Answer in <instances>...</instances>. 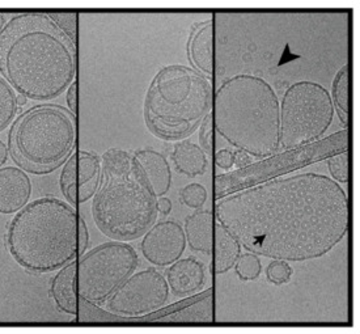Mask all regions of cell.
Segmentation results:
<instances>
[{
    "instance_id": "obj_1",
    "label": "cell",
    "mask_w": 360,
    "mask_h": 334,
    "mask_svg": "<svg viewBox=\"0 0 360 334\" xmlns=\"http://www.w3.org/2000/svg\"><path fill=\"white\" fill-rule=\"evenodd\" d=\"M215 217L257 256L303 262L320 258L349 231V198L320 173L275 179L215 202Z\"/></svg>"
},
{
    "instance_id": "obj_2",
    "label": "cell",
    "mask_w": 360,
    "mask_h": 334,
    "mask_svg": "<svg viewBox=\"0 0 360 334\" xmlns=\"http://www.w3.org/2000/svg\"><path fill=\"white\" fill-rule=\"evenodd\" d=\"M0 72L19 95L50 101L75 79V46L49 15L21 13L0 33Z\"/></svg>"
},
{
    "instance_id": "obj_3",
    "label": "cell",
    "mask_w": 360,
    "mask_h": 334,
    "mask_svg": "<svg viewBox=\"0 0 360 334\" xmlns=\"http://www.w3.org/2000/svg\"><path fill=\"white\" fill-rule=\"evenodd\" d=\"M214 126L228 143L264 159L281 147V103L265 79L240 74L214 97Z\"/></svg>"
},
{
    "instance_id": "obj_4",
    "label": "cell",
    "mask_w": 360,
    "mask_h": 334,
    "mask_svg": "<svg viewBox=\"0 0 360 334\" xmlns=\"http://www.w3.org/2000/svg\"><path fill=\"white\" fill-rule=\"evenodd\" d=\"M79 214L63 200L44 197L16 212L7 231V248L20 266L50 273L77 258Z\"/></svg>"
},
{
    "instance_id": "obj_5",
    "label": "cell",
    "mask_w": 360,
    "mask_h": 334,
    "mask_svg": "<svg viewBox=\"0 0 360 334\" xmlns=\"http://www.w3.org/2000/svg\"><path fill=\"white\" fill-rule=\"evenodd\" d=\"M101 164L103 181L92 202L97 229L115 241L139 239L158 219V198L124 150H108Z\"/></svg>"
},
{
    "instance_id": "obj_6",
    "label": "cell",
    "mask_w": 360,
    "mask_h": 334,
    "mask_svg": "<svg viewBox=\"0 0 360 334\" xmlns=\"http://www.w3.org/2000/svg\"><path fill=\"white\" fill-rule=\"evenodd\" d=\"M212 86L197 70L181 65L162 67L144 98V121L156 136L182 141L211 112Z\"/></svg>"
},
{
    "instance_id": "obj_7",
    "label": "cell",
    "mask_w": 360,
    "mask_h": 334,
    "mask_svg": "<svg viewBox=\"0 0 360 334\" xmlns=\"http://www.w3.org/2000/svg\"><path fill=\"white\" fill-rule=\"evenodd\" d=\"M75 117L63 108L41 105L20 115L10 134L15 160L33 173H49L71 156Z\"/></svg>"
},
{
    "instance_id": "obj_8",
    "label": "cell",
    "mask_w": 360,
    "mask_h": 334,
    "mask_svg": "<svg viewBox=\"0 0 360 334\" xmlns=\"http://www.w3.org/2000/svg\"><path fill=\"white\" fill-rule=\"evenodd\" d=\"M347 150L349 130L343 129L313 143L283 150L282 153H273L258 162H250L244 168L218 174L214 180V195L220 200L236 191L271 181L314 162H323L335 153Z\"/></svg>"
},
{
    "instance_id": "obj_9",
    "label": "cell",
    "mask_w": 360,
    "mask_h": 334,
    "mask_svg": "<svg viewBox=\"0 0 360 334\" xmlns=\"http://www.w3.org/2000/svg\"><path fill=\"white\" fill-rule=\"evenodd\" d=\"M334 105L325 86L302 80L288 86L281 103V144L291 150L321 139L334 120Z\"/></svg>"
},
{
    "instance_id": "obj_10",
    "label": "cell",
    "mask_w": 360,
    "mask_h": 334,
    "mask_svg": "<svg viewBox=\"0 0 360 334\" xmlns=\"http://www.w3.org/2000/svg\"><path fill=\"white\" fill-rule=\"evenodd\" d=\"M139 265L136 250L126 241H109L77 259L76 293L89 304L105 303Z\"/></svg>"
},
{
    "instance_id": "obj_11",
    "label": "cell",
    "mask_w": 360,
    "mask_h": 334,
    "mask_svg": "<svg viewBox=\"0 0 360 334\" xmlns=\"http://www.w3.org/2000/svg\"><path fill=\"white\" fill-rule=\"evenodd\" d=\"M168 299L169 285L167 278L155 267L144 269L126 279L106 300L108 309L114 315L109 320L139 321L143 316L167 306Z\"/></svg>"
},
{
    "instance_id": "obj_12",
    "label": "cell",
    "mask_w": 360,
    "mask_h": 334,
    "mask_svg": "<svg viewBox=\"0 0 360 334\" xmlns=\"http://www.w3.org/2000/svg\"><path fill=\"white\" fill-rule=\"evenodd\" d=\"M101 181V158L97 153L83 150L68 158L59 177L60 191L72 206L92 200L100 189Z\"/></svg>"
},
{
    "instance_id": "obj_13",
    "label": "cell",
    "mask_w": 360,
    "mask_h": 334,
    "mask_svg": "<svg viewBox=\"0 0 360 334\" xmlns=\"http://www.w3.org/2000/svg\"><path fill=\"white\" fill-rule=\"evenodd\" d=\"M186 244L185 231L180 223L162 220L143 235L141 248L143 256L152 265L165 267L182 257Z\"/></svg>"
},
{
    "instance_id": "obj_14",
    "label": "cell",
    "mask_w": 360,
    "mask_h": 334,
    "mask_svg": "<svg viewBox=\"0 0 360 334\" xmlns=\"http://www.w3.org/2000/svg\"><path fill=\"white\" fill-rule=\"evenodd\" d=\"M28 174L16 167L0 168V214L10 215L24 209L32 197Z\"/></svg>"
},
{
    "instance_id": "obj_15",
    "label": "cell",
    "mask_w": 360,
    "mask_h": 334,
    "mask_svg": "<svg viewBox=\"0 0 360 334\" xmlns=\"http://www.w3.org/2000/svg\"><path fill=\"white\" fill-rule=\"evenodd\" d=\"M133 160L152 194L156 198L164 197L172 185L171 167L167 158L156 150L143 148L134 153Z\"/></svg>"
},
{
    "instance_id": "obj_16",
    "label": "cell",
    "mask_w": 360,
    "mask_h": 334,
    "mask_svg": "<svg viewBox=\"0 0 360 334\" xmlns=\"http://www.w3.org/2000/svg\"><path fill=\"white\" fill-rule=\"evenodd\" d=\"M167 282L174 295H193L206 282L205 265L195 257L180 258L168 269Z\"/></svg>"
},
{
    "instance_id": "obj_17",
    "label": "cell",
    "mask_w": 360,
    "mask_h": 334,
    "mask_svg": "<svg viewBox=\"0 0 360 334\" xmlns=\"http://www.w3.org/2000/svg\"><path fill=\"white\" fill-rule=\"evenodd\" d=\"M214 224L215 218L212 211L199 209L186 217L184 231L190 248L210 256L214 245Z\"/></svg>"
},
{
    "instance_id": "obj_18",
    "label": "cell",
    "mask_w": 360,
    "mask_h": 334,
    "mask_svg": "<svg viewBox=\"0 0 360 334\" xmlns=\"http://www.w3.org/2000/svg\"><path fill=\"white\" fill-rule=\"evenodd\" d=\"M76 267L77 259L60 267L51 281L50 293L59 311L67 315L79 314V300L76 293Z\"/></svg>"
},
{
    "instance_id": "obj_19",
    "label": "cell",
    "mask_w": 360,
    "mask_h": 334,
    "mask_svg": "<svg viewBox=\"0 0 360 334\" xmlns=\"http://www.w3.org/2000/svg\"><path fill=\"white\" fill-rule=\"evenodd\" d=\"M188 56L191 65L205 77L214 72L212 63V21L198 24L191 32L188 44Z\"/></svg>"
},
{
    "instance_id": "obj_20",
    "label": "cell",
    "mask_w": 360,
    "mask_h": 334,
    "mask_svg": "<svg viewBox=\"0 0 360 334\" xmlns=\"http://www.w3.org/2000/svg\"><path fill=\"white\" fill-rule=\"evenodd\" d=\"M171 156L177 172L188 177L200 176L207 171V153L189 139H182L174 144Z\"/></svg>"
},
{
    "instance_id": "obj_21",
    "label": "cell",
    "mask_w": 360,
    "mask_h": 334,
    "mask_svg": "<svg viewBox=\"0 0 360 334\" xmlns=\"http://www.w3.org/2000/svg\"><path fill=\"white\" fill-rule=\"evenodd\" d=\"M214 269L218 274H224L235 266L241 255L240 241L220 221L214 224Z\"/></svg>"
},
{
    "instance_id": "obj_22",
    "label": "cell",
    "mask_w": 360,
    "mask_h": 334,
    "mask_svg": "<svg viewBox=\"0 0 360 334\" xmlns=\"http://www.w3.org/2000/svg\"><path fill=\"white\" fill-rule=\"evenodd\" d=\"M349 92H350V66L345 65L335 74L332 84V97L334 110L341 120V124L347 129L349 124Z\"/></svg>"
},
{
    "instance_id": "obj_23",
    "label": "cell",
    "mask_w": 360,
    "mask_h": 334,
    "mask_svg": "<svg viewBox=\"0 0 360 334\" xmlns=\"http://www.w3.org/2000/svg\"><path fill=\"white\" fill-rule=\"evenodd\" d=\"M16 92L8 82L0 77V133L6 130L19 112Z\"/></svg>"
},
{
    "instance_id": "obj_24",
    "label": "cell",
    "mask_w": 360,
    "mask_h": 334,
    "mask_svg": "<svg viewBox=\"0 0 360 334\" xmlns=\"http://www.w3.org/2000/svg\"><path fill=\"white\" fill-rule=\"evenodd\" d=\"M237 277L241 281L248 282V281H255L259 277L261 271H262V264L259 257L255 253H244L240 255V257L237 258L236 264Z\"/></svg>"
},
{
    "instance_id": "obj_25",
    "label": "cell",
    "mask_w": 360,
    "mask_h": 334,
    "mask_svg": "<svg viewBox=\"0 0 360 334\" xmlns=\"http://www.w3.org/2000/svg\"><path fill=\"white\" fill-rule=\"evenodd\" d=\"M180 198L185 206L199 210L207 200V191L203 185L193 182L181 189Z\"/></svg>"
},
{
    "instance_id": "obj_26",
    "label": "cell",
    "mask_w": 360,
    "mask_h": 334,
    "mask_svg": "<svg viewBox=\"0 0 360 334\" xmlns=\"http://www.w3.org/2000/svg\"><path fill=\"white\" fill-rule=\"evenodd\" d=\"M328 169L332 174V180L346 184L349 181V153L342 151L326 159Z\"/></svg>"
},
{
    "instance_id": "obj_27",
    "label": "cell",
    "mask_w": 360,
    "mask_h": 334,
    "mask_svg": "<svg viewBox=\"0 0 360 334\" xmlns=\"http://www.w3.org/2000/svg\"><path fill=\"white\" fill-rule=\"evenodd\" d=\"M292 267L283 259H273V262H270L266 269V277L274 285L287 283L292 277Z\"/></svg>"
},
{
    "instance_id": "obj_28",
    "label": "cell",
    "mask_w": 360,
    "mask_h": 334,
    "mask_svg": "<svg viewBox=\"0 0 360 334\" xmlns=\"http://www.w3.org/2000/svg\"><path fill=\"white\" fill-rule=\"evenodd\" d=\"M212 127H214V117L210 112L200 122V129H199V146L206 153H211L212 150Z\"/></svg>"
},
{
    "instance_id": "obj_29",
    "label": "cell",
    "mask_w": 360,
    "mask_h": 334,
    "mask_svg": "<svg viewBox=\"0 0 360 334\" xmlns=\"http://www.w3.org/2000/svg\"><path fill=\"white\" fill-rule=\"evenodd\" d=\"M89 245V232L86 220L79 215V227H77V257L83 256Z\"/></svg>"
},
{
    "instance_id": "obj_30",
    "label": "cell",
    "mask_w": 360,
    "mask_h": 334,
    "mask_svg": "<svg viewBox=\"0 0 360 334\" xmlns=\"http://www.w3.org/2000/svg\"><path fill=\"white\" fill-rule=\"evenodd\" d=\"M233 151H231L229 148H223L215 155V164L219 168L231 171L233 168Z\"/></svg>"
},
{
    "instance_id": "obj_31",
    "label": "cell",
    "mask_w": 360,
    "mask_h": 334,
    "mask_svg": "<svg viewBox=\"0 0 360 334\" xmlns=\"http://www.w3.org/2000/svg\"><path fill=\"white\" fill-rule=\"evenodd\" d=\"M77 80H74L71 83V86H68L67 89V105L71 110V115H74L76 118L77 115Z\"/></svg>"
},
{
    "instance_id": "obj_32",
    "label": "cell",
    "mask_w": 360,
    "mask_h": 334,
    "mask_svg": "<svg viewBox=\"0 0 360 334\" xmlns=\"http://www.w3.org/2000/svg\"><path fill=\"white\" fill-rule=\"evenodd\" d=\"M233 160H235L233 167H236L238 169V168H244V167L249 165L250 162H253V158L249 153H244L241 150H237L233 153Z\"/></svg>"
},
{
    "instance_id": "obj_33",
    "label": "cell",
    "mask_w": 360,
    "mask_h": 334,
    "mask_svg": "<svg viewBox=\"0 0 360 334\" xmlns=\"http://www.w3.org/2000/svg\"><path fill=\"white\" fill-rule=\"evenodd\" d=\"M156 207H158V212H160L162 215H168V214H171L173 205H172V200L169 198L160 197L156 200Z\"/></svg>"
},
{
    "instance_id": "obj_34",
    "label": "cell",
    "mask_w": 360,
    "mask_h": 334,
    "mask_svg": "<svg viewBox=\"0 0 360 334\" xmlns=\"http://www.w3.org/2000/svg\"><path fill=\"white\" fill-rule=\"evenodd\" d=\"M8 160V148L6 143L0 139V167H3Z\"/></svg>"
},
{
    "instance_id": "obj_35",
    "label": "cell",
    "mask_w": 360,
    "mask_h": 334,
    "mask_svg": "<svg viewBox=\"0 0 360 334\" xmlns=\"http://www.w3.org/2000/svg\"><path fill=\"white\" fill-rule=\"evenodd\" d=\"M27 100H28V98H27L25 96L18 95V97H16V103H18V106L20 108V106L25 105V104H27Z\"/></svg>"
},
{
    "instance_id": "obj_36",
    "label": "cell",
    "mask_w": 360,
    "mask_h": 334,
    "mask_svg": "<svg viewBox=\"0 0 360 334\" xmlns=\"http://www.w3.org/2000/svg\"><path fill=\"white\" fill-rule=\"evenodd\" d=\"M4 27H6V16L3 13H0V33H1Z\"/></svg>"
}]
</instances>
